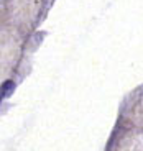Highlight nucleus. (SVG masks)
Segmentation results:
<instances>
[{
    "instance_id": "obj_1",
    "label": "nucleus",
    "mask_w": 143,
    "mask_h": 151,
    "mask_svg": "<svg viewBox=\"0 0 143 151\" xmlns=\"http://www.w3.org/2000/svg\"><path fill=\"white\" fill-rule=\"evenodd\" d=\"M13 91H15V82L13 81H5L4 86H2V97L8 99L10 95H13Z\"/></svg>"
}]
</instances>
